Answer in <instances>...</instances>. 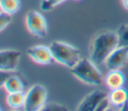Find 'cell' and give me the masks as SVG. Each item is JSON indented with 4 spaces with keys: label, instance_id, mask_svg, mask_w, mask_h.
I'll list each match as a JSON object with an SVG mask.
<instances>
[{
    "label": "cell",
    "instance_id": "14",
    "mask_svg": "<svg viewBox=\"0 0 128 111\" xmlns=\"http://www.w3.org/2000/svg\"><path fill=\"white\" fill-rule=\"evenodd\" d=\"M21 7L20 0H0V10L7 14H15Z\"/></svg>",
    "mask_w": 128,
    "mask_h": 111
},
{
    "label": "cell",
    "instance_id": "16",
    "mask_svg": "<svg viewBox=\"0 0 128 111\" xmlns=\"http://www.w3.org/2000/svg\"><path fill=\"white\" fill-rule=\"evenodd\" d=\"M64 1L65 0H43L41 3V9L43 11H49Z\"/></svg>",
    "mask_w": 128,
    "mask_h": 111
},
{
    "label": "cell",
    "instance_id": "9",
    "mask_svg": "<svg viewBox=\"0 0 128 111\" xmlns=\"http://www.w3.org/2000/svg\"><path fill=\"white\" fill-rule=\"evenodd\" d=\"M107 96H108L107 93L100 90H95L89 93L88 95H86L82 99V101L77 106V110L78 111H96L100 102Z\"/></svg>",
    "mask_w": 128,
    "mask_h": 111
},
{
    "label": "cell",
    "instance_id": "4",
    "mask_svg": "<svg viewBox=\"0 0 128 111\" xmlns=\"http://www.w3.org/2000/svg\"><path fill=\"white\" fill-rule=\"evenodd\" d=\"M47 90L41 84H35L26 92V100L24 110L26 111H39L42 110L46 104Z\"/></svg>",
    "mask_w": 128,
    "mask_h": 111
},
{
    "label": "cell",
    "instance_id": "3",
    "mask_svg": "<svg viewBox=\"0 0 128 111\" xmlns=\"http://www.w3.org/2000/svg\"><path fill=\"white\" fill-rule=\"evenodd\" d=\"M70 72L79 81L87 85L99 86L103 82L102 74L98 70L97 65L89 58H81L78 63L70 69Z\"/></svg>",
    "mask_w": 128,
    "mask_h": 111
},
{
    "label": "cell",
    "instance_id": "20",
    "mask_svg": "<svg viewBox=\"0 0 128 111\" xmlns=\"http://www.w3.org/2000/svg\"><path fill=\"white\" fill-rule=\"evenodd\" d=\"M121 2H122V4H123L124 8H126V9L128 10V0H121Z\"/></svg>",
    "mask_w": 128,
    "mask_h": 111
},
{
    "label": "cell",
    "instance_id": "19",
    "mask_svg": "<svg viewBox=\"0 0 128 111\" xmlns=\"http://www.w3.org/2000/svg\"><path fill=\"white\" fill-rule=\"evenodd\" d=\"M11 75V72H7V71H0V88L4 87V83L6 81V79Z\"/></svg>",
    "mask_w": 128,
    "mask_h": 111
},
{
    "label": "cell",
    "instance_id": "5",
    "mask_svg": "<svg viewBox=\"0 0 128 111\" xmlns=\"http://www.w3.org/2000/svg\"><path fill=\"white\" fill-rule=\"evenodd\" d=\"M25 24L28 31L32 35L39 38L46 37L48 33V26L46 19L40 12L36 10L28 11L25 16Z\"/></svg>",
    "mask_w": 128,
    "mask_h": 111
},
{
    "label": "cell",
    "instance_id": "13",
    "mask_svg": "<svg viewBox=\"0 0 128 111\" xmlns=\"http://www.w3.org/2000/svg\"><path fill=\"white\" fill-rule=\"evenodd\" d=\"M4 88L7 91V93H11V92H18V91H23L24 89V84L22 82V80L14 75L11 74L5 81L4 83Z\"/></svg>",
    "mask_w": 128,
    "mask_h": 111
},
{
    "label": "cell",
    "instance_id": "17",
    "mask_svg": "<svg viewBox=\"0 0 128 111\" xmlns=\"http://www.w3.org/2000/svg\"><path fill=\"white\" fill-rule=\"evenodd\" d=\"M42 110H49V111H66L67 108L64 106V105H61L59 103H55V102H50V103H46L44 105V107L42 108Z\"/></svg>",
    "mask_w": 128,
    "mask_h": 111
},
{
    "label": "cell",
    "instance_id": "11",
    "mask_svg": "<svg viewBox=\"0 0 128 111\" xmlns=\"http://www.w3.org/2000/svg\"><path fill=\"white\" fill-rule=\"evenodd\" d=\"M125 81H126L125 75L120 69L109 70V72L106 74V76L104 78V82L110 90L123 87Z\"/></svg>",
    "mask_w": 128,
    "mask_h": 111
},
{
    "label": "cell",
    "instance_id": "18",
    "mask_svg": "<svg viewBox=\"0 0 128 111\" xmlns=\"http://www.w3.org/2000/svg\"><path fill=\"white\" fill-rule=\"evenodd\" d=\"M11 23V15L0 11V32L4 30Z\"/></svg>",
    "mask_w": 128,
    "mask_h": 111
},
{
    "label": "cell",
    "instance_id": "15",
    "mask_svg": "<svg viewBox=\"0 0 128 111\" xmlns=\"http://www.w3.org/2000/svg\"><path fill=\"white\" fill-rule=\"evenodd\" d=\"M118 36V46L128 47V24H122L116 30Z\"/></svg>",
    "mask_w": 128,
    "mask_h": 111
},
{
    "label": "cell",
    "instance_id": "12",
    "mask_svg": "<svg viewBox=\"0 0 128 111\" xmlns=\"http://www.w3.org/2000/svg\"><path fill=\"white\" fill-rule=\"evenodd\" d=\"M25 100H26V93H24L23 91L8 93L6 98L7 105L12 109L24 108Z\"/></svg>",
    "mask_w": 128,
    "mask_h": 111
},
{
    "label": "cell",
    "instance_id": "22",
    "mask_svg": "<svg viewBox=\"0 0 128 111\" xmlns=\"http://www.w3.org/2000/svg\"><path fill=\"white\" fill-rule=\"evenodd\" d=\"M76 1H80V0H76Z\"/></svg>",
    "mask_w": 128,
    "mask_h": 111
},
{
    "label": "cell",
    "instance_id": "10",
    "mask_svg": "<svg viewBox=\"0 0 128 111\" xmlns=\"http://www.w3.org/2000/svg\"><path fill=\"white\" fill-rule=\"evenodd\" d=\"M108 99L112 107L122 110L128 103V91L124 87L112 89L108 93Z\"/></svg>",
    "mask_w": 128,
    "mask_h": 111
},
{
    "label": "cell",
    "instance_id": "6",
    "mask_svg": "<svg viewBox=\"0 0 128 111\" xmlns=\"http://www.w3.org/2000/svg\"><path fill=\"white\" fill-rule=\"evenodd\" d=\"M128 62V47L118 46L106 58L104 64L108 70L121 69Z\"/></svg>",
    "mask_w": 128,
    "mask_h": 111
},
{
    "label": "cell",
    "instance_id": "7",
    "mask_svg": "<svg viewBox=\"0 0 128 111\" xmlns=\"http://www.w3.org/2000/svg\"><path fill=\"white\" fill-rule=\"evenodd\" d=\"M21 53L13 49L0 50V71L14 72L19 64Z\"/></svg>",
    "mask_w": 128,
    "mask_h": 111
},
{
    "label": "cell",
    "instance_id": "1",
    "mask_svg": "<svg viewBox=\"0 0 128 111\" xmlns=\"http://www.w3.org/2000/svg\"><path fill=\"white\" fill-rule=\"evenodd\" d=\"M118 47V36L114 31H103L92 39L89 46V59L98 65L105 62L110 53Z\"/></svg>",
    "mask_w": 128,
    "mask_h": 111
},
{
    "label": "cell",
    "instance_id": "8",
    "mask_svg": "<svg viewBox=\"0 0 128 111\" xmlns=\"http://www.w3.org/2000/svg\"><path fill=\"white\" fill-rule=\"evenodd\" d=\"M26 54L35 63L40 65H49L54 61L50 48L44 45H36L30 47L27 49Z\"/></svg>",
    "mask_w": 128,
    "mask_h": 111
},
{
    "label": "cell",
    "instance_id": "2",
    "mask_svg": "<svg viewBox=\"0 0 128 111\" xmlns=\"http://www.w3.org/2000/svg\"><path fill=\"white\" fill-rule=\"evenodd\" d=\"M49 48L54 61L67 68L71 69L81 59L79 49L69 43L63 41H53L50 43Z\"/></svg>",
    "mask_w": 128,
    "mask_h": 111
},
{
    "label": "cell",
    "instance_id": "21",
    "mask_svg": "<svg viewBox=\"0 0 128 111\" xmlns=\"http://www.w3.org/2000/svg\"><path fill=\"white\" fill-rule=\"evenodd\" d=\"M1 110H2V108H1V107H0V111H1Z\"/></svg>",
    "mask_w": 128,
    "mask_h": 111
}]
</instances>
